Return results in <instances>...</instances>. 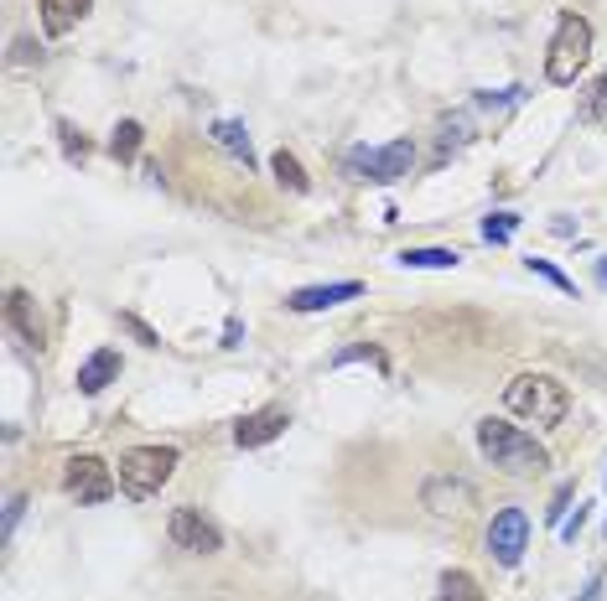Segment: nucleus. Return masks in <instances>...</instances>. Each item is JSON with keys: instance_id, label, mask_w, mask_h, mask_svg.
<instances>
[{"instance_id": "nucleus-27", "label": "nucleus", "mask_w": 607, "mask_h": 601, "mask_svg": "<svg viewBox=\"0 0 607 601\" xmlns=\"http://www.w3.org/2000/svg\"><path fill=\"white\" fill-rule=\"evenodd\" d=\"M21 509H27V497H21V493H11V503H6V529H0L6 540H11V534H16V524H21Z\"/></svg>"}, {"instance_id": "nucleus-6", "label": "nucleus", "mask_w": 607, "mask_h": 601, "mask_svg": "<svg viewBox=\"0 0 607 601\" xmlns=\"http://www.w3.org/2000/svg\"><path fill=\"white\" fill-rule=\"evenodd\" d=\"M115 487H120L115 466L99 462V456H89V451L62 462V493L78 497V503H109V497H115Z\"/></svg>"}, {"instance_id": "nucleus-10", "label": "nucleus", "mask_w": 607, "mask_h": 601, "mask_svg": "<svg viewBox=\"0 0 607 601\" xmlns=\"http://www.w3.org/2000/svg\"><path fill=\"white\" fill-rule=\"evenodd\" d=\"M286 425H291L286 410H255V415H244V421L234 425V441H239L244 451L271 446L275 436H286Z\"/></svg>"}, {"instance_id": "nucleus-4", "label": "nucleus", "mask_w": 607, "mask_h": 601, "mask_svg": "<svg viewBox=\"0 0 607 601\" xmlns=\"http://www.w3.org/2000/svg\"><path fill=\"white\" fill-rule=\"evenodd\" d=\"M177 446H130L120 451V493L136 497V503H146L151 493H161L172 482V472H177Z\"/></svg>"}, {"instance_id": "nucleus-17", "label": "nucleus", "mask_w": 607, "mask_h": 601, "mask_svg": "<svg viewBox=\"0 0 607 601\" xmlns=\"http://www.w3.org/2000/svg\"><path fill=\"white\" fill-rule=\"evenodd\" d=\"M577 120L581 125H603L607 120V73H597L593 83H587V93H581V105H577Z\"/></svg>"}, {"instance_id": "nucleus-7", "label": "nucleus", "mask_w": 607, "mask_h": 601, "mask_svg": "<svg viewBox=\"0 0 607 601\" xmlns=\"http://www.w3.org/2000/svg\"><path fill=\"white\" fill-rule=\"evenodd\" d=\"M167 540L177 544V550H193V555H213V550H224V529L213 524L203 509L183 503V509H172V519H167Z\"/></svg>"}, {"instance_id": "nucleus-31", "label": "nucleus", "mask_w": 607, "mask_h": 601, "mask_svg": "<svg viewBox=\"0 0 607 601\" xmlns=\"http://www.w3.org/2000/svg\"><path fill=\"white\" fill-rule=\"evenodd\" d=\"M597 286L607 290V259H597Z\"/></svg>"}, {"instance_id": "nucleus-30", "label": "nucleus", "mask_w": 607, "mask_h": 601, "mask_svg": "<svg viewBox=\"0 0 607 601\" xmlns=\"http://www.w3.org/2000/svg\"><path fill=\"white\" fill-rule=\"evenodd\" d=\"M577 601H603V575H593V581H587V597H577Z\"/></svg>"}, {"instance_id": "nucleus-23", "label": "nucleus", "mask_w": 607, "mask_h": 601, "mask_svg": "<svg viewBox=\"0 0 607 601\" xmlns=\"http://www.w3.org/2000/svg\"><path fill=\"white\" fill-rule=\"evenodd\" d=\"M525 265H530V270L535 275H540V280H550V286H556V290H561V296H571V290H577V286H571V275H566V270H556V265H550V259H525Z\"/></svg>"}, {"instance_id": "nucleus-29", "label": "nucleus", "mask_w": 607, "mask_h": 601, "mask_svg": "<svg viewBox=\"0 0 607 601\" xmlns=\"http://www.w3.org/2000/svg\"><path fill=\"white\" fill-rule=\"evenodd\" d=\"M224 347H239V316H228L224 322Z\"/></svg>"}, {"instance_id": "nucleus-14", "label": "nucleus", "mask_w": 607, "mask_h": 601, "mask_svg": "<svg viewBox=\"0 0 607 601\" xmlns=\"http://www.w3.org/2000/svg\"><path fill=\"white\" fill-rule=\"evenodd\" d=\"M6 322H11L31 347H42V316H37V300H31L27 290H11V296H6Z\"/></svg>"}, {"instance_id": "nucleus-19", "label": "nucleus", "mask_w": 607, "mask_h": 601, "mask_svg": "<svg viewBox=\"0 0 607 601\" xmlns=\"http://www.w3.org/2000/svg\"><path fill=\"white\" fill-rule=\"evenodd\" d=\"M109 156H115V161H136L140 156V125L136 120H120L109 130Z\"/></svg>"}, {"instance_id": "nucleus-5", "label": "nucleus", "mask_w": 607, "mask_h": 601, "mask_svg": "<svg viewBox=\"0 0 607 601\" xmlns=\"http://www.w3.org/2000/svg\"><path fill=\"white\" fill-rule=\"evenodd\" d=\"M410 166H415V146H410V140H390V146H380V150L353 146L349 156H343V177L380 181V187H390V181L410 177Z\"/></svg>"}, {"instance_id": "nucleus-20", "label": "nucleus", "mask_w": 607, "mask_h": 601, "mask_svg": "<svg viewBox=\"0 0 607 601\" xmlns=\"http://www.w3.org/2000/svg\"><path fill=\"white\" fill-rule=\"evenodd\" d=\"M441 601H483V587L468 571H447L441 575Z\"/></svg>"}, {"instance_id": "nucleus-12", "label": "nucleus", "mask_w": 607, "mask_h": 601, "mask_svg": "<svg viewBox=\"0 0 607 601\" xmlns=\"http://www.w3.org/2000/svg\"><path fill=\"white\" fill-rule=\"evenodd\" d=\"M120 378V353L115 347H99V353H89V358L78 363V394H105L109 384Z\"/></svg>"}, {"instance_id": "nucleus-21", "label": "nucleus", "mask_w": 607, "mask_h": 601, "mask_svg": "<svg viewBox=\"0 0 607 601\" xmlns=\"http://www.w3.org/2000/svg\"><path fill=\"white\" fill-rule=\"evenodd\" d=\"M343 363H374V368H390V358H384V347H374V343H353V347H337L333 353V368H343Z\"/></svg>"}, {"instance_id": "nucleus-11", "label": "nucleus", "mask_w": 607, "mask_h": 601, "mask_svg": "<svg viewBox=\"0 0 607 601\" xmlns=\"http://www.w3.org/2000/svg\"><path fill=\"white\" fill-rule=\"evenodd\" d=\"M353 296H364V286L359 280H333V286H302V290H291L286 306L291 312H327V306H343V300Z\"/></svg>"}, {"instance_id": "nucleus-13", "label": "nucleus", "mask_w": 607, "mask_h": 601, "mask_svg": "<svg viewBox=\"0 0 607 601\" xmlns=\"http://www.w3.org/2000/svg\"><path fill=\"white\" fill-rule=\"evenodd\" d=\"M94 11V0H42V27L47 37H68V31Z\"/></svg>"}, {"instance_id": "nucleus-22", "label": "nucleus", "mask_w": 607, "mask_h": 601, "mask_svg": "<svg viewBox=\"0 0 607 601\" xmlns=\"http://www.w3.org/2000/svg\"><path fill=\"white\" fill-rule=\"evenodd\" d=\"M519 228V213H488L483 218V239L488 244H509Z\"/></svg>"}, {"instance_id": "nucleus-16", "label": "nucleus", "mask_w": 607, "mask_h": 601, "mask_svg": "<svg viewBox=\"0 0 607 601\" xmlns=\"http://www.w3.org/2000/svg\"><path fill=\"white\" fill-rule=\"evenodd\" d=\"M400 265L405 270H457L462 255L457 249H400Z\"/></svg>"}, {"instance_id": "nucleus-25", "label": "nucleus", "mask_w": 607, "mask_h": 601, "mask_svg": "<svg viewBox=\"0 0 607 601\" xmlns=\"http://www.w3.org/2000/svg\"><path fill=\"white\" fill-rule=\"evenodd\" d=\"M120 327L130 332V337H136V343H146V347H156V343H161V337H156V332L146 327V322H140L136 312H125V316H120Z\"/></svg>"}, {"instance_id": "nucleus-26", "label": "nucleus", "mask_w": 607, "mask_h": 601, "mask_svg": "<svg viewBox=\"0 0 607 601\" xmlns=\"http://www.w3.org/2000/svg\"><path fill=\"white\" fill-rule=\"evenodd\" d=\"M587 509H593V503H581V509H577V513H571V519H566V524H561V540H566V544H577V534H581V529H587Z\"/></svg>"}, {"instance_id": "nucleus-3", "label": "nucleus", "mask_w": 607, "mask_h": 601, "mask_svg": "<svg viewBox=\"0 0 607 601\" xmlns=\"http://www.w3.org/2000/svg\"><path fill=\"white\" fill-rule=\"evenodd\" d=\"M587 62H593V21L577 16V11H561V16H556L550 52H546V78L556 83V89H571Z\"/></svg>"}, {"instance_id": "nucleus-28", "label": "nucleus", "mask_w": 607, "mask_h": 601, "mask_svg": "<svg viewBox=\"0 0 607 601\" xmlns=\"http://www.w3.org/2000/svg\"><path fill=\"white\" fill-rule=\"evenodd\" d=\"M566 497H571V493H566V487H561V493H556V503H550V509H546V519H550V524H556V529L566 524Z\"/></svg>"}, {"instance_id": "nucleus-15", "label": "nucleus", "mask_w": 607, "mask_h": 601, "mask_svg": "<svg viewBox=\"0 0 607 601\" xmlns=\"http://www.w3.org/2000/svg\"><path fill=\"white\" fill-rule=\"evenodd\" d=\"M213 146L228 150L234 161H244V171L255 166V146H249V130L239 120H213Z\"/></svg>"}, {"instance_id": "nucleus-8", "label": "nucleus", "mask_w": 607, "mask_h": 601, "mask_svg": "<svg viewBox=\"0 0 607 601\" xmlns=\"http://www.w3.org/2000/svg\"><path fill=\"white\" fill-rule=\"evenodd\" d=\"M525 550H530V519H525V509H499L493 524H488V555L499 565H519Z\"/></svg>"}, {"instance_id": "nucleus-9", "label": "nucleus", "mask_w": 607, "mask_h": 601, "mask_svg": "<svg viewBox=\"0 0 607 601\" xmlns=\"http://www.w3.org/2000/svg\"><path fill=\"white\" fill-rule=\"evenodd\" d=\"M421 503L431 513H468L472 503H478V487H472L468 477H447V472H437V477H425Z\"/></svg>"}, {"instance_id": "nucleus-2", "label": "nucleus", "mask_w": 607, "mask_h": 601, "mask_svg": "<svg viewBox=\"0 0 607 601\" xmlns=\"http://www.w3.org/2000/svg\"><path fill=\"white\" fill-rule=\"evenodd\" d=\"M503 410L535 425H561L571 415V394L556 374H515L503 384Z\"/></svg>"}, {"instance_id": "nucleus-18", "label": "nucleus", "mask_w": 607, "mask_h": 601, "mask_svg": "<svg viewBox=\"0 0 607 601\" xmlns=\"http://www.w3.org/2000/svg\"><path fill=\"white\" fill-rule=\"evenodd\" d=\"M271 171H275V181H281L286 193H306V171H302V161H296L286 146L271 156Z\"/></svg>"}, {"instance_id": "nucleus-1", "label": "nucleus", "mask_w": 607, "mask_h": 601, "mask_svg": "<svg viewBox=\"0 0 607 601\" xmlns=\"http://www.w3.org/2000/svg\"><path fill=\"white\" fill-rule=\"evenodd\" d=\"M478 451H483L499 472H509V477H530V472H546L550 466V451L540 446L530 431L503 425V421H478Z\"/></svg>"}, {"instance_id": "nucleus-24", "label": "nucleus", "mask_w": 607, "mask_h": 601, "mask_svg": "<svg viewBox=\"0 0 607 601\" xmlns=\"http://www.w3.org/2000/svg\"><path fill=\"white\" fill-rule=\"evenodd\" d=\"M58 136H62V150H68L74 161H84V156H89V140L74 136V125H68V120H58Z\"/></svg>"}]
</instances>
